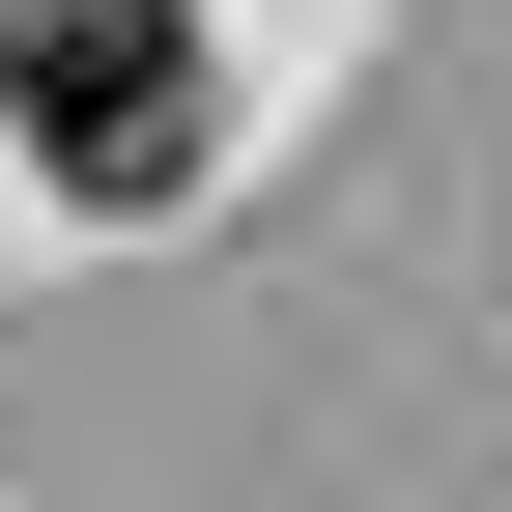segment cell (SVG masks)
I'll use <instances>...</instances> for the list:
<instances>
[{"label":"cell","mask_w":512,"mask_h":512,"mask_svg":"<svg viewBox=\"0 0 512 512\" xmlns=\"http://www.w3.org/2000/svg\"><path fill=\"white\" fill-rule=\"evenodd\" d=\"M29 143H57V200H171L200 171V0H57L29 29Z\"/></svg>","instance_id":"1"}]
</instances>
